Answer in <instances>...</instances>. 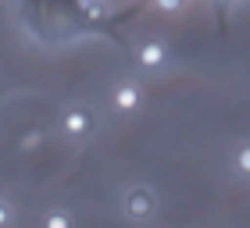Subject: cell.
<instances>
[{"label": "cell", "mask_w": 250, "mask_h": 228, "mask_svg": "<svg viewBox=\"0 0 250 228\" xmlns=\"http://www.w3.org/2000/svg\"><path fill=\"white\" fill-rule=\"evenodd\" d=\"M122 207H125V218L129 221H150L157 214V196H154V189H146V186H132L125 192Z\"/></svg>", "instance_id": "cell-1"}, {"label": "cell", "mask_w": 250, "mask_h": 228, "mask_svg": "<svg viewBox=\"0 0 250 228\" xmlns=\"http://www.w3.org/2000/svg\"><path fill=\"white\" fill-rule=\"evenodd\" d=\"M61 129H64L68 139H86V135L97 132V118L89 107H68L64 118H61Z\"/></svg>", "instance_id": "cell-2"}, {"label": "cell", "mask_w": 250, "mask_h": 228, "mask_svg": "<svg viewBox=\"0 0 250 228\" xmlns=\"http://www.w3.org/2000/svg\"><path fill=\"white\" fill-rule=\"evenodd\" d=\"M140 104H143V93H140V86H136V82H122L115 89V111L118 114H136Z\"/></svg>", "instance_id": "cell-3"}, {"label": "cell", "mask_w": 250, "mask_h": 228, "mask_svg": "<svg viewBox=\"0 0 250 228\" xmlns=\"http://www.w3.org/2000/svg\"><path fill=\"white\" fill-rule=\"evenodd\" d=\"M136 57H140V64L146 68V72H157V68H165V61H168V50H165V43L146 39L143 47L136 50Z\"/></svg>", "instance_id": "cell-4"}, {"label": "cell", "mask_w": 250, "mask_h": 228, "mask_svg": "<svg viewBox=\"0 0 250 228\" xmlns=\"http://www.w3.org/2000/svg\"><path fill=\"white\" fill-rule=\"evenodd\" d=\"M43 225H47V228H68V225H72V214H68V210H50L47 218H43Z\"/></svg>", "instance_id": "cell-5"}, {"label": "cell", "mask_w": 250, "mask_h": 228, "mask_svg": "<svg viewBox=\"0 0 250 228\" xmlns=\"http://www.w3.org/2000/svg\"><path fill=\"white\" fill-rule=\"evenodd\" d=\"M232 164H236V171H240V175H250V143H243L240 150H236Z\"/></svg>", "instance_id": "cell-6"}, {"label": "cell", "mask_w": 250, "mask_h": 228, "mask_svg": "<svg viewBox=\"0 0 250 228\" xmlns=\"http://www.w3.org/2000/svg\"><path fill=\"white\" fill-rule=\"evenodd\" d=\"M43 143V132L36 129V132H25V135H21V150H36V146Z\"/></svg>", "instance_id": "cell-7"}, {"label": "cell", "mask_w": 250, "mask_h": 228, "mask_svg": "<svg viewBox=\"0 0 250 228\" xmlns=\"http://www.w3.org/2000/svg\"><path fill=\"white\" fill-rule=\"evenodd\" d=\"M7 221H11V207H7V203H4V200H0V228H4Z\"/></svg>", "instance_id": "cell-8"}, {"label": "cell", "mask_w": 250, "mask_h": 228, "mask_svg": "<svg viewBox=\"0 0 250 228\" xmlns=\"http://www.w3.org/2000/svg\"><path fill=\"white\" fill-rule=\"evenodd\" d=\"M157 4H161V7H165V11H175V7H179V4H183V0H157Z\"/></svg>", "instance_id": "cell-9"}, {"label": "cell", "mask_w": 250, "mask_h": 228, "mask_svg": "<svg viewBox=\"0 0 250 228\" xmlns=\"http://www.w3.org/2000/svg\"><path fill=\"white\" fill-rule=\"evenodd\" d=\"M218 4H229V0H218Z\"/></svg>", "instance_id": "cell-10"}]
</instances>
